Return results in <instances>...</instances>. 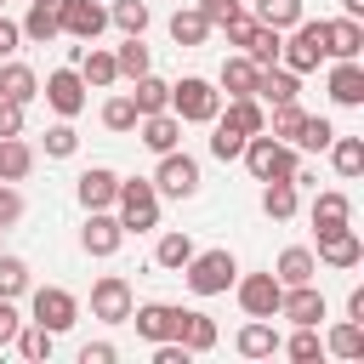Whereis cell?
<instances>
[{
    "mask_svg": "<svg viewBox=\"0 0 364 364\" xmlns=\"http://www.w3.org/2000/svg\"><path fill=\"white\" fill-rule=\"evenodd\" d=\"M245 165H250V176L256 182H284V176H296V142H279V136H267V131H256V136H245V154H239Z\"/></svg>",
    "mask_w": 364,
    "mask_h": 364,
    "instance_id": "6da1fadb",
    "label": "cell"
},
{
    "mask_svg": "<svg viewBox=\"0 0 364 364\" xmlns=\"http://www.w3.org/2000/svg\"><path fill=\"white\" fill-rule=\"evenodd\" d=\"M324 57H364V23L358 17H330L324 23Z\"/></svg>",
    "mask_w": 364,
    "mask_h": 364,
    "instance_id": "ffe728a7",
    "label": "cell"
},
{
    "mask_svg": "<svg viewBox=\"0 0 364 364\" xmlns=\"http://www.w3.org/2000/svg\"><path fill=\"white\" fill-rule=\"evenodd\" d=\"M74 148H80V131H74L68 119H57V125L46 131V159H74Z\"/></svg>",
    "mask_w": 364,
    "mask_h": 364,
    "instance_id": "bcb514c9",
    "label": "cell"
},
{
    "mask_svg": "<svg viewBox=\"0 0 364 364\" xmlns=\"http://www.w3.org/2000/svg\"><path fill=\"white\" fill-rule=\"evenodd\" d=\"M114 358H119L114 341H85V347H80V364H114Z\"/></svg>",
    "mask_w": 364,
    "mask_h": 364,
    "instance_id": "db71d44e",
    "label": "cell"
},
{
    "mask_svg": "<svg viewBox=\"0 0 364 364\" xmlns=\"http://www.w3.org/2000/svg\"><path fill=\"white\" fill-rule=\"evenodd\" d=\"M125 245V228L114 210H85V228H80V250L85 256H114Z\"/></svg>",
    "mask_w": 364,
    "mask_h": 364,
    "instance_id": "4fadbf2b",
    "label": "cell"
},
{
    "mask_svg": "<svg viewBox=\"0 0 364 364\" xmlns=\"http://www.w3.org/2000/svg\"><path fill=\"white\" fill-rule=\"evenodd\" d=\"M193 353L182 347V341H154V364H188Z\"/></svg>",
    "mask_w": 364,
    "mask_h": 364,
    "instance_id": "11a10c76",
    "label": "cell"
},
{
    "mask_svg": "<svg viewBox=\"0 0 364 364\" xmlns=\"http://www.w3.org/2000/svg\"><path fill=\"white\" fill-rule=\"evenodd\" d=\"M171 114H176L182 125H210V119L222 114V91H216L210 80H199V74H182V80L171 85Z\"/></svg>",
    "mask_w": 364,
    "mask_h": 364,
    "instance_id": "277c9868",
    "label": "cell"
},
{
    "mask_svg": "<svg viewBox=\"0 0 364 364\" xmlns=\"http://www.w3.org/2000/svg\"><path fill=\"white\" fill-rule=\"evenodd\" d=\"M80 80H85V91L97 85H114L119 80V68H114V51H97V46H85V57H80Z\"/></svg>",
    "mask_w": 364,
    "mask_h": 364,
    "instance_id": "d590c367",
    "label": "cell"
},
{
    "mask_svg": "<svg viewBox=\"0 0 364 364\" xmlns=\"http://www.w3.org/2000/svg\"><path fill=\"white\" fill-rule=\"evenodd\" d=\"M256 23H267V28H290V23H301V0H256V11H250Z\"/></svg>",
    "mask_w": 364,
    "mask_h": 364,
    "instance_id": "b9f144b4",
    "label": "cell"
},
{
    "mask_svg": "<svg viewBox=\"0 0 364 364\" xmlns=\"http://www.w3.org/2000/svg\"><path fill=\"white\" fill-rule=\"evenodd\" d=\"M0 6H6V0H0Z\"/></svg>",
    "mask_w": 364,
    "mask_h": 364,
    "instance_id": "94428289",
    "label": "cell"
},
{
    "mask_svg": "<svg viewBox=\"0 0 364 364\" xmlns=\"http://www.w3.org/2000/svg\"><path fill=\"white\" fill-rule=\"evenodd\" d=\"M301 119H307V108H301V102H273V114H267V136H279V142H296Z\"/></svg>",
    "mask_w": 364,
    "mask_h": 364,
    "instance_id": "60d3db41",
    "label": "cell"
},
{
    "mask_svg": "<svg viewBox=\"0 0 364 364\" xmlns=\"http://www.w3.org/2000/svg\"><path fill=\"white\" fill-rule=\"evenodd\" d=\"M102 28H108V6H97V0H68L63 6V34L68 40H85L91 46Z\"/></svg>",
    "mask_w": 364,
    "mask_h": 364,
    "instance_id": "e0dca14e",
    "label": "cell"
},
{
    "mask_svg": "<svg viewBox=\"0 0 364 364\" xmlns=\"http://www.w3.org/2000/svg\"><path fill=\"white\" fill-rule=\"evenodd\" d=\"M256 63L245 57V51H233V57H222V74H216V85H222V97H250L256 91Z\"/></svg>",
    "mask_w": 364,
    "mask_h": 364,
    "instance_id": "603a6c76",
    "label": "cell"
},
{
    "mask_svg": "<svg viewBox=\"0 0 364 364\" xmlns=\"http://www.w3.org/2000/svg\"><path fill=\"white\" fill-rule=\"evenodd\" d=\"M131 307H136V296H131V279H119V273H102V279L91 284V318H102V324H125V318H131Z\"/></svg>",
    "mask_w": 364,
    "mask_h": 364,
    "instance_id": "ba28073f",
    "label": "cell"
},
{
    "mask_svg": "<svg viewBox=\"0 0 364 364\" xmlns=\"http://www.w3.org/2000/svg\"><path fill=\"white\" fill-rule=\"evenodd\" d=\"M171 40L188 46V51L205 46V40H210V17H205L199 6H176V11H171Z\"/></svg>",
    "mask_w": 364,
    "mask_h": 364,
    "instance_id": "484cf974",
    "label": "cell"
},
{
    "mask_svg": "<svg viewBox=\"0 0 364 364\" xmlns=\"http://www.w3.org/2000/svg\"><path fill=\"white\" fill-rule=\"evenodd\" d=\"M114 68H119V80H142V74L154 68V57H148L142 34H125V46L114 51Z\"/></svg>",
    "mask_w": 364,
    "mask_h": 364,
    "instance_id": "e575fe53",
    "label": "cell"
},
{
    "mask_svg": "<svg viewBox=\"0 0 364 364\" xmlns=\"http://www.w3.org/2000/svg\"><path fill=\"white\" fill-rule=\"evenodd\" d=\"M233 296H239L245 318H279V296H284V284L273 279V267H267V273H239V279H233Z\"/></svg>",
    "mask_w": 364,
    "mask_h": 364,
    "instance_id": "52a82bcc",
    "label": "cell"
},
{
    "mask_svg": "<svg viewBox=\"0 0 364 364\" xmlns=\"http://www.w3.org/2000/svg\"><path fill=\"white\" fill-rule=\"evenodd\" d=\"M313 273H318V256H313L307 245H290V250H279V262H273V279H279V284H313Z\"/></svg>",
    "mask_w": 364,
    "mask_h": 364,
    "instance_id": "cb8c5ba5",
    "label": "cell"
},
{
    "mask_svg": "<svg viewBox=\"0 0 364 364\" xmlns=\"http://www.w3.org/2000/svg\"><path fill=\"white\" fill-rule=\"evenodd\" d=\"M324 353H336V358H364V324H358V318H341V324L324 336Z\"/></svg>",
    "mask_w": 364,
    "mask_h": 364,
    "instance_id": "8d00e7d4",
    "label": "cell"
},
{
    "mask_svg": "<svg viewBox=\"0 0 364 364\" xmlns=\"http://www.w3.org/2000/svg\"><path fill=\"white\" fill-rule=\"evenodd\" d=\"M23 290H28V262H23V256H0V296L17 301Z\"/></svg>",
    "mask_w": 364,
    "mask_h": 364,
    "instance_id": "7dc6e473",
    "label": "cell"
},
{
    "mask_svg": "<svg viewBox=\"0 0 364 364\" xmlns=\"http://www.w3.org/2000/svg\"><path fill=\"white\" fill-rule=\"evenodd\" d=\"M290 40H279V63L284 68H296V74H313L318 63H324V23H290L284 28Z\"/></svg>",
    "mask_w": 364,
    "mask_h": 364,
    "instance_id": "8992f818",
    "label": "cell"
},
{
    "mask_svg": "<svg viewBox=\"0 0 364 364\" xmlns=\"http://www.w3.org/2000/svg\"><path fill=\"white\" fill-rule=\"evenodd\" d=\"M176 341H182L188 353H210V347H216V318H210V313H199V307H188V313H182V336H176Z\"/></svg>",
    "mask_w": 364,
    "mask_h": 364,
    "instance_id": "4dcf8cb0",
    "label": "cell"
},
{
    "mask_svg": "<svg viewBox=\"0 0 364 364\" xmlns=\"http://www.w3.org/2000/svg\"><path fill=\"white\" fill-rule=\"evenodd\" d=\"M136 119H142V114H136L131 91H125V97H108V102H102V125H108V131H136Z\"/></svg>",
    "mask_w": 364,
    "mask_h": 364,
    "instance_id": "f6af8a7d",
    "label": "cell"
},
{
    "mask_svg": "<svg viewBox=\"0 0 364 364\" xmlns=\"http://www.w3.org/2000/svg\"><path fill=\"white\" fill-rule=\"evenodd\" d=\"M330 136H336V125H330L324 114H307V119H301V131H296V148L324 154V148H330Z\"/></svg>",
    "mask_w": 364,
    "mask_h": 364,
    "instance_id": "ee69618b",
    "label": "cell"
},
{
    "mask_svg": "<svg viewBox=\"0 0 364 364\" xmlns=\"http://www.w3.org/2000/svg\"><path fill=\"white\" fill-rule=\"evenodd\" d=\"M199 11L210 17V28H222V23H233L245 11V0H199Z\"/></svg>",
    "mask_w": 364,
    "mask_h": 364,
    "instance_id": "681fc988",
    "label": "cell"
},
{
    "mask_svg": "<svg viewBox=\"0 0 364 364\" xmlns=\"http://www.w3.org/2000/svg\"><path fill=\"white\" fill-rule=\"evenodd\" d=\"M233 347H239L245 358H273V353H279V330H273L267 318H250V324L233 336Z\"/></svg>",
    "mask_w": 364,
    "mask_h": 364,
    "instance_id": "83f0119b",
    "label": "cell"
},
{
    "mask_svg": "<svg viewBox=\"0 0 364 364\" xmlns=\"http://www.w3.org/2000/svg\"><path fill=\"white\" fill-rule=\"evenodd\" d=\"M347 318H358V324H364V284H353V290H347Z\"/></svg>",
    "mask_w": 364,
    "mask_h": 364,
    "instance_id": "680465c9",
    "label": "cell"
},
{
    "mask_svg": "<svg viewBox=\"0 0 364 364\" xmlns=\"http://www.w3.org/2000/svg\"><path fill=\"white\" fill-rule=\"evenodd\" d=\"M324 91H330L336 108H364V63H358V57H336Z\"/></svg>",
    "mask_w": 364,
    "mask_h": 364,
    "instance_id": "7c38bea8",
    "label": "cell"
},
{
    "mask_svg": "<svg viewBox=\"0 0 364 364\" xmlns=\"http://www.w3.org/2000/svg\"><path fill=\"white\" fill-rule=\"evenodd\" d=\"M324 154H330V165H336V176H347V182H353V176L364 171V136H341V131H336Z\"/></svg>",
    "mask_w": 364,
    "mask_h": 364,
    "instance_id": "f1b7e54d",
    "label": "cell"
},
{
    "mask_svg": "<svg viewBox=\"0 0 364 364\" xmlns=\"http://www.w3.org/2000/svg\"><path fill=\"white\" fill-rule=\"evenodd\" d=\"M17 46H23V28H17V23H11L6 11H0V57H11Z\"/></svg>",
    "mask_w": 364,
    "mask_h": 364,
    "instance_id": "9f6ffc18",
    "label": "cell"
},
{
    "mask_svg": "<svg viewBox=\"0 0 364 364\" xmlns=\"http://www.w3.org/2000/svg\"><path fill=\"white\" fill-rule=\"evenodd\" d=\"M182 313L188 307H176V301H142V307H131L125 324H136L142 341H176L182 336Z\"/></svg>",
    "mask_w": 364,
    "mask_h": 364,
    "instance_id": "30bf717a",
    "label": "cell"
},
{
    "mask_svg": "<svg viewBox=\"0 0 364 364\" xmlns=\"http://www.w3.org/2000/svg\"><path fill=\"white\" fill-rule=\"evenodd\" d=\"M114 216H119L125 233H148V228H159V193H154V182H148V176H131V182L119 176Z\"/></svg>",
    "mask_w": 364,
    "mask_h": 364,
    "instance_id": "7a4b0ae2",
    "label": "cell"
},
{
    "mask_svg": "<svg viewBox=\"0 0 364 364\" xmlns=\"http://www.w3.org/2000/svg\"><path fill=\"white\" fill-rule=\"evenodd\" d=\"M17 324H23V313H17V301H11V296H0V347H11V336H17Z\"/></svg>",
    "mask_w": 364,
    "mask_h": 364,
    "instance_id": "f5cc1de1",
    "label": "cell"
},
{
    "mask_svg": "<svg viewBox=\"0 0 364 364\" xmlns=\"http://www.w3.org/2000/svg\"><path fill=\"white\" fill-rule=\"evenodd\" d=\"M262 108H273V102H296L301 97V74L296 68H284V63H267L262 74H256V91H250Z\"/></svg>",
    "mask_w": 364,
    "mask_h": 364,
    "instance_id": "9a60e30c",
    "label": "cell"
},
{
    "mask_svg": "<svg viewBox=\"0 0 364 364\" xmlns=\"http://www.w3.org/2000/svg\"><path fill=\"white\" fill-rule=\"evenodd\" d=\"M108 23H114L119 34H142V28H148V6H142V0H114V6H108Z\"/></svg>",
    "mask_w": 364,
    "mask_h": 364,
    "instance_id": "7bdbcfd3",
    "label": "cell"
},
{
    "mask_svg": "<svg viewBox=\"0 0 364 364\" xmlns=\"http://www.w3.org/2000/svg\"><path fill=\"white\" fill-rule=\"evenodd\" d=\"M40 97H46V108H51L57 119H74V114L85 108V80H80V68H51L46 85H40Z\"/></svg>",
    "mask_w": 364,
    "mask_h": 364,
    "instance_id": "8fae6325",
    "label": "cell"
},
{
    "mask_svg": "<svg viewBox=\"0 0 364 364\" xmlns=\"http://www.w3.org/2000/svg\"><path fill=\"white\" fill-rule=\"evenodd\" d=\"M51 341H57V336H51L46 324H34V318H23V324H17V336H11V347H17L23 358H34V364H40V358H51Z\"/></svg>",
    "mask_w": 364,
    "mask_h": 364,
    "instance_id": "74e56055",
    "label": "cell"
},
{
    "mask_svg": "<svg viewBox=\"0 0 364 364\" xmlns=\"http://www.w3.org/2000/svg\"><path fill=\"white\" fill-rule=\"evenodd\" d=\"M63 6H68V0H28V17L17 23L23 40H34V46L57 40V34H63Z\"/></svg>",
    "mask_w": 364,
    "mask_h": 364,
    "instance_id": "d6986e66",
    "label": "cell"
},
{
    "mask_svg": "<svg viewBox=\"0 0 364 364\" xmlns=\"http://www.w3.org/2000/svg\"><path fill=\"white\" fill-rule=\"evenodd\" d=\"M28 307H34V324H46L51 336L74 330V318H80V301H74V290H63V284H40Z\"/></svg>",
    "mask_w": 364,
    "mask_h": 364,
    "instance_id": "9c48e42d",
    "label": "cell"
},
{
    "mask_svg": "<svg viewBox=\"0 0 364 364\" xmlns=\"http://www.w3.org/2000/svg\"><path fill=\"white\" fill-rule=\"evenodd\" d=\"M0 136H23V102L0 97Z\"/></svg>",
    "mask_w": 364,
    "mask_h": 364,
    "instance_id": "f907efd6",
    "label": "cell"
},
{
    "mask_svg": "<svg viewBox=\"0 0 364 364\" xmlns=\"http://www.w3.org/2000/svg\"><path fill=\"white\" fill-rule=\"evenodd\" d=\"M210 125H216V131H210V154H216L222 165H228V159H239V154H245V136H239L233 125H222V119H210Z\"/></svg>",
    "mask_w": 364,
    "mask_h": 364,
    "instance_id": "c3c4849f",
    "label": "cell"
},
{
    "mask_svg": "<svg viewBox=\"0 0 364 364\" xmlns=\"http://www.w3.org/2000/svg\"><path fill=\"white\" fill-rule=\"evenodd\" d=\"M250 23H256L250 11H239L233 23H222V34H228V46H245V34H250Z\"/></svg>",
    "mask_w": 364,
    "mask_h": 364,
    "instance_id": "6f0895ef",
    "label": "cell"
},
{
    "mask_svg": "<svg viewBox=\"0 0 364 364\" xmlns=\"http://www.w3.org/2000/svg\"><path fill=\"white\" fill-rule=\"evenodd\" d=\"M296 205H301V188H296L290 176H284V182H262V210H267L273 222H290Z\"/></svg>",
    "mask_w": 364,
    "mask_h": 364,
    "instance_id": "f546056e",
    "label": "cell"
},
{
    "mask_svg": "<svg viewBox=\"0 0 364 364\" xmlns=\"http://www.w3.org/2000/svg\"><path fill=\"white\" fill-rule=\"evenodd\" d=\"M74 193H80V205H85V210H114V193H119V176H114L108 165H91V171H80V182H74Z\"/></svg>",
    "mask_w": 364,
    "mask_h": 364,
    "instance_id": "ac0fdd59",
    "label": "cell"
},
{
    "mask_svg": "<svg viewBox=\"0 0 364 364\" xmlns=\"http://www.w3.org/2000/svg\"><path fill=\"white\" fill-rule=\"evenodd\" d=\"M279 353H284V358H296V364H313V358H324L318 324H296V336H290V341H279Z\"/></svg>",
    "mask_w": 364,
    "mask_h": 364,
    "instance_id": "ab89813d",
    "label": "cell"
},
{
    "mask_svg": "<svg viewBox=\"0 0 364 364\" xmlns=\"http://www.w3.org/2000/svg\"><path fill=\"white\" fill-rule=\"evenodd\" d=\"M188 256H193V239H188V233H159L154 262H159L165 273H182V267H188Z\"/></svg>",
    "mask_w": 364,
    "mask_h": 364,
    "instance_id": "f35d334b",
    "label": "cell"
},
{
    "mask_svg": "<svg viewBox=\"0 0 364 364\" xmlns=\"http://www.w3.org/2000/svg\"><path fill=\"white\" fill-rule=\"evenodd\" d=\"M222 125H233L239 136H256V131H267V108L256 102V97H228V114H216Z\"/></svg>",
    "mask_w": 364,
    "mask_h": 364,
    "instance_id": "4316f807",
    "label": "cell"
},
{
    "mask_svg": "<svg viewBox=\"0 0 364 364\" xmlns=\"http://www.w3.org/2000/svg\"><path fill=\"white\" fill-rule=\"evenodd\" d=\"M136 131H142V148H154V154H171V148L182 142V119H176L171 108L142 114V119H136Z\"/></svg>",
    "mask_w": 364,
    "mask_h": 364,
    "instance_id": "44dd1931",
    "label": "cell"
},
{
    "mask_svg": "<svg viewBox=\"0 0 364 364\" xmlns=\"http://www.w3.org/2000/svg\"><path fill=\"white\" fill-rule=\"evenodd\" d=\"M341 11L347 17H364V0H341Z\"/></svg>",
    "mask_w": 364,
    "mask_h": 364,
    "instance_id": "91938a15",
    "label": "cell"
},
{
    "mask_svg": "<svg viewBox=\"0 0 364 364\" xmlns=\"http://www.w3.org/2000/svg\"><path fill=\"white\" fill-rule=\"evenodd\" d=\"M313 256H318L324 267H341V273H347V267H358V262H364V239H358V228L347 222V228L318 233V250H313Z\"/></svg>",
    "mask_w": 364,
    "mask_h": 364,
    "instance_id": "5bb4252c",
    "label": "cell"
},
{
    "mask_svg": "<svg viewBox=\"0 0 364 364\" xmlns=\"http://www.w3.org/2000/svg\"><path fill=\"white\" fill-rule=\"evenodd\" d=\"M279 318H290V324H318V318H324V290H318V284H284Z\"/></svg>",
    "mask_w": 364,
    "mask_h": 364,
    "instance_id": "2e32d148",
    "label": "cell"
},
{
    "mask_svg": "<svg viewBox=\"0 0 364 364\" xmlns=\"http://www.w3.org/2000/svg\"><path fill=\"white\" fill-rule=\"evenodd\" d=\"M347 222H353V199L341 188L313 193V233H330V228H347Z\"/></svg>",
    "mask_w": 364,
    "mask_h": 364,
    "instance_id": "7402d4cb",
    "label": "cell"
},
{
    "mask_svg": "<svg viewBox=\"0 0 364 364\" xmlns=\"http://www.w3.org/2000/svg\"><path fill=\"white\" fill-rule=\"evenodd\" d=\"M182 279H188V290L193 296H222V290H233V279H239V262H233V250H193L188 256V267H182Z\"/></svg>",
    "mask_w": 364,
    "mask_h": 364,
    "instance_id": "3957f363",
    "label": "cell"
},
{
    "mask_svg": "<svg viewBox=\"0 0 364 364\" xmlns=\"http://www.w3.org/2000/svg\"><path fill=\"white\" fill-rule=\"evenodd\" d=\"M136 91H131V102H136V114H159V108H171V80H159L154 68L142 74V80H131Z\"/></svg>",
    "mask_w": 364,
    "mask_h": 364,
    "instance_id": "836d02e7",
    "label": "cell"
},
{
    "mask_svg": "<svg viewBox=\"0 0 364 364\" xmlns=\"http://www.w3.org/2000/svg\"><path fill=\"white\" fill-rule=\"evenodd\" d=\"M279 40H284L279 28H267V23H250V34H245V46H239V51H245L256 68H267V63H279Z\"/></svg>",
    "mask_w": 364,
    "mask_h": 364,
    "instance_id": "d6a6232c",
    "label": "cell"
},
{
    "mask_svg": "<svg viewBox=\"0 0 364 364\" xmlns=\"http://www.w3.org/2000/svg\"><path fill=\"white\" fill-rule=\"evenodd\" d=\"M0 97H11V102L28 108V102L40 97V74H34L28 63H11V57H6V63H0Z\"/></svg>",
    "mask_w": 364,
    "mask_h": 364,
    "instance_id": "d4e9b609",
    "label": "cell"
},
{
    "mask_svg": "<svg viewBox=\"0 0 364 364\" xmlns=\"http://www.w3.org/2000/svg\"><path fill=\"white\" fill-rule=\"evenodd\" d=\"M148 182H154L159 199H193L199 193V159L182 154V148H171V154H159V165H154Z\"/></svg>",
    "mask_w": 364,
    "mask_h": 364,
    "instance_id": "5b68a950",
    "label": "cell"
},
{
    "mask_svg": "<svg viewBox=\"0 0 364 364\" xmlns=\"http://www.w3.org/2000/svg\"><path fill=\"white\" fill-rule=\"evenodd\" d=\"M34 171V148L23 136H0V182H23Z\"/></svg>",
    "mask_w": 364,
    "mask_h": 364,
    "instance_id": "1f68e13d",
    "label": "cell"
},
{
    "mask_svg": "<svg viewBox=\"0 0 364 364\" xmlns=\"http://www.w3.org/2000/svg\"><path fill=\"white\" fill-rule=\"evenodd\" d=\"M17 216H23V193H17L11 182H0V228H11Z\"/></svg>",
    "mask_w": 364,
    "mask_h": 364,
    "instance_id": "816d5d0a",
    "label": "cell"
}]
</instances>
